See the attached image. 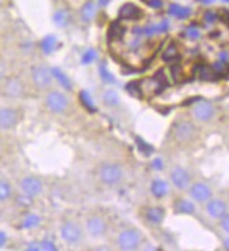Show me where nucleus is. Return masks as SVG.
Segmentation results:
<instances>
[{
	"label": "nucleus",
	"mask_w": 229,
	"mask_h": 251,
	"mask_svg": "<svg viewBox=\"0 0 229 251\" xmlns=\"http://www.w3.org/2000/svg\"><path fill=\"white\" fill-rule=\"evenodd\" d=\"M167 84H168V81H167V77L164 76V71H160L152 77L140 80L141 94L147 99H151V97L160 94L161 91L167 87Z\"/></svg>",
	"instance_id": "f257e3e1"
},
{
	"label": "nucleus",
	"mask_w": 229,
	"mask_h": 251,
	"mask_svg": "<svg viewBox=\"0 0 229 251\" xmlns=\"http://www.w3.org/2000/svg\"><path fill=\"white\" fill-rule=\"evenodd\" d=\"M100 180L106 184V185H115L122 181L123 178V171H122V167L119 164H115V163H104L101 164L100 167Z\"/></svg>",
	"instance_id": "f03ea898"
},
{
	"label": "nucleus",
	"mask_w": 229,
	"mask_h": 251,
	"mask_svg": "<svg viewBox=\"0 0 229 251\" xmlns=\"http://www.w3.org/2000/svg\"><path fill=\"white\" fill-rule=\"evenodd\" d=\"M172 133L175 141L180 143H186L191 141L196 135V126L193 125V122L190 121H179L173 125Z\"/></svg>",
	"instance_id": "7ed1b4c3"
},
{
	"label": "nucleus",
	"mask_w": 229,
	"mask_h": 251,
	"mask_svg": "<svg viewBox=\"0 0 229 251\" xmlns=\"http://www.w3.org/2000/svg\"><path fill=\"white\" fill-rule=\"evenodd\" d=\"M141 243V236L140 231L134 229H125L119 233L118 237V246L120 250H136Z\"/></svg>",
	"instance_id": "20e7f679"
},
{
	"label": "nucleus",
	"mask_w": 229,
	"mask_h": 251,
	"mask_svg": "<svg viewBox=\"0 0 229 251\" xmlns=\"http://www.w3.org/2000/svg\"><path fill=\"white\" fill-rule=\"evenodd\" d=\"M60 236H62V239L66 243L76 244V243H79L81 240L83 233H81V229L79 225H76L73 222H66L60 227Z\"/></svg>",
	"instance_id": "39448f33"
},
{
	"label": "nucleus",
	"mask_w": 229,
	"mask_h": 251,
	"mask_svg": "<svg viewBox=\"0 0 229 251\" xmlns=\"http://www.w3.org/2000/svg\"><path fill=\"white\" fill-rule=\"evenodd\" d=\"M46 105L50 111L56 112V114H62L64 112L67 105H69V101L66 99V96L63 93L59 91H50L49 94L46 96Z\"/></svg>",
	"instance_id": "423d86ee"
},
{
	"label": "nucleus",
	"mask_w": 229,
	"mask_h": 251,
	"mask_svg": "<svg viewBox=\"0 0 229 251\" xmlns=\"http://www.w3.org/2000/svg\"><path fill=\"white\" fill-rule=\"evenodd\" d=\"M52 76H53L52 71H49L45 66H35V68H32V80L41 89H45V87L50 86Z\"/></svg>",
	"instance_id": "0eeeda50"
},
{
	"label": "nucleus",
	"mask_w": 229,
	"mask_h": 251,
	"mask_svg": "<svg viewBox=\"0 0 229 251\" xmlns=\"http://www.w3.org/2000/svg\"><path fill=\"white\" fill-rule=\"evenodd\" d=\"M85 227L92 237H100V236H104L106 231V222L104 221V218L94 215L87 219Z\"/></svg>",
	"instance_id": "6e6552de"
},
{
	"label": "nucleus",
	"mask_w": 229,
	"mask_h": 251,
	"mask_svg": "<svg viewBox=\"0 0 229 251\" xmlns=\"http://www.w3.org/2000/svg\"><path fill=\"white\" fill-rule=\"evenodd\" d=\"M170 181L172 184L179 188V190H186L190 184V176L187 171L182 167H175L170 171Z\"/></svg>",
	"instance_id": "1a4fd4ad"
},
{
	"label": "nucleus",
	"mask_w": 229,
	"mask_h": 251,
	"mask_svg": "<svg viewBox=\"0 0 229 251\" xmlns=\"http://www.w3.org/2000/svg\"><path fill=\"white\" fill-rule=\"evenodd\" d=\"M193 114H194L196 120L206 122V121L211 120L214 117V107L209 102H207V101H200V102H197L194 105Z\"/></svg>",
	"instance_id": "9d476101"
},
{
	"label": "nucleus",
	"mask_w": 229,
	"mask_h": 251,
	"mask_svg": "<svg viewBox=\"0 0 229 251\" xmlns=\"http://www.w3.org/2000/svg\"><path fill=\"white\" fill-rule=\"evenodd\" d=\"M190 195L196 201L206 202L211 198V188L204 182H196L190 187Z\"/></svg>",
	"instance_id": "9b49d317"
},
{
	"label": "nucleus",
	"mask_w": 229,
	"mask_h": 251,
	"mask_svg": "<svg viewBox=\"0 0 229 251\" xmlns=\"http://www.w3.org/2000/svg\"><path fill=\"white\" fill-rule=\"evenodd\" d=\"M143 17V11L134 3H125L119 9V19L122 20H140Z\"/></svg>",
	"instance_id": "f8f14e48"
},
{
	"label": "nucleus",
	"mask_w": 229,
	"mask_h": 251,
	"mask_svg": "<svg viewBox=\"0 0 229 251\" xmlns=\"http://www.w3.org/2000/svg\"><path fill=\"white\" fill-rule=\"evenodd\" d=\"M21 190L24 194L30 195V197H37L42 192V182L34 177H27L21 181Z\"/></svg>",
	"instance_id": "ddd939ff"
},
{
	"label": "nucleus",
	"mask_w": 229,
	"mask_h": 251,
	"mask_svg": "<svg viewBox=\"0 0 229 251\" xmlns=\"http://www.w3.org/2000/svg\"><path fill=\"white\" fill-rule=\"evenodd\" d=\"M3 93L9 97H19L22 94V83L17 77H9L3 84Z\"/></svg>",
	"instance_id": "4468645a"
},
{
	"label": "nucleus",
	"mask_w": 229,
	"mask_h": 251,
	"mask_svg": "<svg viewBox=\"0 0 229 251\" xmlns=\"http://www.w3.org/2000/svg\"><path fill=\"white\" fill-rule=\"evenodd\" d=\"M207 213L214 219H221L227 215V203L221 200H212L207 203Z\"/></svg>",
	"instance_id": "2eb2a0df"
},
{
	"label": "nucleus",
	"mask_w": 229,
	"mask_h": 251,
	"mask_svg": "<svg viewBox=\"0 0 229 251\" xmlns=\"http://www.w3.org/2000/svg\"><path fill=\"white\" fill-rule=\"evenodd\" d=\"M17 122V112L13 108H3L0 112V125L3 129H10Z\"/></svg>",
	"instance_id": "dca6fc26"
},
{
	"label": "nucleus",
	"mask_w": 229,
	"mask_h": 251,
	"mask_svg": "<svg viewBox=\"0 0 229 251\" xmlns=\"http://www.w3.org/2000/svg\"><path fill=\"white\" fill-rule=\"evenodd\" d=\"M164 218H165V211L162 208L152 206V208L146 209V219L149 223H152V225H160V223H162Z\"/></svg>",
	"instance_id": "f3484780"
},
{
	"label": "nucleus",
	"mask_w": 229,
	"mask_h": 251,
	"mask_svg": "<svg viewBox=\"0 0 229 251\" xmlns=\"http://www.w3.org/2000/svg\"><path fill=\"white\" fill-rule=\"evenodd\" d=\"M168 13H169L170 16L179 19V20H186V19L190 17L191 10H190L189 7L180 6L178 3H172V4H169V7H168Z\"/></svg>",
	"instance_id": "a211bd4d"
},
{
	"label": "nucleus",
	"mask_w": 229,
	"mask_h": 251,
	"mask_svg": "<svg viewBox=\"0 0 229 251\" xmlns=\"http://www.w3.org/2000/svg\"><path fill=\"white\" fill-rule=\"evenodd\" d=\"M151 192H152L154 197L162 198V197H165L169 192V185H168L167 181L160 180V178L158 180H154L152 184H151Z\"/></svg>",
	"instance_id": "6ab92c4d"
},
{
	"label": "nucleus",
	"mask_w": 229,
	"mask_h": 251,
	"mask_svg": "<svg viewBox=\"0 0 229 251\" xmlns=\"http://www.w3.org/2000/svg\"><path fill=\"white\" fill-rule=\"evenodd\" d=\"M179 58L180 52L178 45L175 42H170L169 45L167 47V50H164V53H162V59L165 60V62H168V63H173V62H176Z\"/></svg>",
	"instance_id": "aec40b11"
},
{
	"label": "nucleus",
	"mask_w": 229,
	"mask_h": 251,
	"mask_svg": "<svg viewBox=\"0 0 229 251\" xmlns=\"http://www.w3.org/2000/svg\"><path fill=\"white\" fill-rule=\"evenodd\" d=\"M97 14V6L94 1H87L83 7H81V19L84 23H90Z\"/></svg>",
	"instance_id": "412c9836"
},
{
	"label": "nucleus",
	"mask_w": 229,
	"mask_h": 251,
	"mask_svg": "<svg viewBox=\"0 0 229 251\" xmlns=\"http://www.w3.org/2000/svg\"><path fill=\"white\" fill-rule=\"evenodd\" d=\"M123 35H125V27L120 24L119 21H113L109 25V30H108V38L110 41H116L120 40Z\"/></svg>",
	"instance_id": "4be33fe9"
},
{
	"label": "nucleus",
	"mask_w": 229,
	"mask_h": 251,
	"mask_svg": "<svg viewBox=\"0 0 229 251\" xmlns=\"http://www.w3.org/2000/svg\"><path fill=\"white\" fill-rule=\"evenodd\" d=\"M169 27V23L165 20L160 23V24H152V25H148L146 28H143V35H147V37H151V35H155L158 32H165Z\"/></svg>",
	"instance_id": "5701e85b"
},
{
	"label": "nucleus",
	"mask_w": 229,
	"mask_h": 251,
	"mask_svg": "<svg viewBox=\"0 0 229 251\" xmlns=\"http://www.w3.org/2000/svg\"><path fill=\"white\" fill-rule=\"evenodd\" d=\"M173 209L176 213H194V205L187 200H178L173 203Z\"/></svg>",
	"instance_id": "b1692460"
},
{
	"label": "nucleus",
	"mask_w": 229,
	"mask_h": 251,
	"mask_svg": "<svg viewBox=\"0 0 229 251\" xmlns=\"http://www.w3.org/2000/svg\"><path fill=\"white\" fill-rule=\"evenodd\" d=\"M52 73H53V77L60 83V86H63L66 90L70 91L73 89V84H71L70 79L66 76V73H63V72L60 71L59 68H53V69H52Z\"/></svg>",
	"instance_id": "393cba45"
},
{
	"label": "nucleus",
	"mask_w": 229,
	"mask_h": 251,
	"mask_svg": "<svg viewBox=\"0 0 229 251\" xmlns=\"http://www.w3.org/2000/svg\"><path fill=\"white\" fill-rule=\"evenodd\" d=\"M56 42H58V38L55 37V35H46L42 42H41V48L43 50V53L45 55H50L55 48H56Z\"/></svg>",
	"instance_id": "a878e982"
},
{
	"label": "nucleus",
	"mask_w": 229,
	"mask_h": 251,
	"mask_svg": "<svg viewBox=\"0 0 229 251\" xmlns=\"http://www.w3.org/2000/svg\"><path fill=\"white\" fill-rule=\"evenodd\" d=\"M41 225V218L37 213H28L21 223L22 229H35Z\"/></svg>",
	"instance_id": "bb28decb"
},
{
	"label": "nucleus",
	"mask_w": 229,
	"mask_h": 251,
	"mask_svg": "<svg viewBox=\"0 0 229 251\" xmlns=\"http://www.w3.org/2000/svg\"><path fill=\"white\" fill-rule=\"evenodd\" d=\"M98 73H100L101 79L105 81V83H109V84H115L116 83L115 76L110 73L105 62H100V65H98Z\"/></svg>",
	"instance_id": "cd10ccee"
},
{
	"label": "nucleus",
	"mask_w": 229,
	"mask_h": 251,
	"mask_svg": "<svg viewBox=\"0 0 229 251\" xmlns=\"http://www.w3.org/2000/svg\"><path fill=\"white\" fill-rule=\"evenodd\" d=\"M80 101L81 104H83L87 110L91 111V112H95V111H97V107H95V104H94V100H92L91 94L87 90L80 91Z\"/></svg>",
	"instance_id": "c85d7f7f"
},
{
	"label": "nucleus",
	"mask_w": 229,
	"mask_h": 251,
	"mask_svg": "<svg viewBox=\"0 0 229 251\" xmlns=\"http://www.w3.org/2000/svg\"><path fill=\"white\" fill-rule=\"evenodd\" d=\"M102 100H104V102L106 105L115 107V105L119 104V94L115 90H106L104 93V96H102Z\"/></svg>",
	"instance_id": "c756f323"
},
{
	"label": "nucleus",
	"mask_w": 229,
	"mask_h": 251,
	"mask_svg": "<svg viewBox=\"0 0 229 251\" xmlns=\"http://www.w3.org/2000/svg\"><path fill=\"white\" fill-rule=\"evenodd\" d=\"M53 23L58 27H66L69 24V13L67 10H58L53 14Z\"/></svg>",
	"instance_id": "7c9ffc66"
},
{
	"label": "nucleus",
	"mask_w": 229,
	"mask_h": 251,
	"mask_svg": "<svg viewBox=\"0 0 229 251\" xmlns=\"http://www.w3.org/2000/svg\"><path fill=\"white\" fill-rule=\"evenodd\" d=\"M215 76H217V73L214 72L212 66H207V65L200 66L199 77L201 80H214Z\"/></svg>",
	"instance_id": "2f4dec72"
},
{
	"label": "nucleus",
	"mask_w": 229,
	"mask_h": 251,
	"mask_svg": "<svg viewBox=\"0 0 229 251\" xmlns=\"http://www.w3.org/2000/svg\"><path fill=\"white\" fill-rule=\"evenodd\" d=\"M11 197V185L7 181L0 182V201L6 202Z\"/></svg>",
	"instance_id": "473e14b6"
},
{
	"label": "nucleus",
	"mask_w": 229,
	"mask_h": 251,
	"mask_svg": "<svg viewBox=\"0 0 229 251\" xmlns=\"http://www.w3.org/2000/svg\"><path fill=\"white\" fill-rule=\"evenodd\" d=\"M212 69L217 73V76H225L229 72V66L225 60H218L212 65Z\"/></svg>",
	"instance_id": "72a5a7b5"
},
{
	"label": "nucleus",
	"mask_w": 229,
	"mask_h": 251,
	"mask_svg": "<svg viewBox=\"0 0 229 251\" xmlns=\"http://www.w3.org/2000/svg\"><path fill=\"white\" fill-rule=\"evenodd\" d=\"M126 87H127V91H129L131 96H134V97H137V99L143 97V94H141V87H140V80L130 81Z\"/></svg>",
	"instance_id": "f704fd0d"
},
{
	"label": "nucleus",
	"mask_w": 229,
	"mask_h": 251,
	"mask_svg": "<svg viewBox=\"0 0 229 251\" xmlns=\"http://www.w3.org/2000/svg\"><path fill=\"white\" fill-rule=\"evenodd\" d=\"M95 59H97V52L94 50H87L81 56V63L83 65H90Z\"/></svg>",
	"instance_id": "c9c22d12"
},
{
	"label": "nucleus",
	"mask_w": 229,
	"mask_h": 251,
	"mask_svg": "<svg viewBox=\"0 0 229 251\" xmlns=\"http://www.w3.org/2000/svg\"><path fill=\"white\" fill-rule=\"evenodd\" d=\"M185 37L186 38H189V40H199L200 37H201V32H200V30L197 28V27H194V25H190V27H187L186 30H185Z\"/></svg>",
	"instance_id": "e433bc0d"
},
{
	"label": "nucleus",
	"mask_w": 229,
	"mask_h": 251,
	"mask_svg": "<svg viewBox=\"0 0 229 251\" xmlns=\"http://www.w3.org/2000/svg\"><path fill=\"white\" fill-rule=\"evenodd\" d=\"M136 142H137V145H139V149L141 151V153H144L146 156H148L152 153V148L149 146L147 142H144L141 138H136Z\"/></svg>",
	"instance_id": "4c0bfd02"
},
{
	"label": "nucleus",
	"mask_w": 229,
	"mask_h": 251,
	"mask_svg": "<svg viewBox=\"0 0 229 251\" xmlns=\"http://www.w3.org/2000/svg\"><path fill=\"white\" fill-rule=\"evenodd\" d=\"M203 20L206 21L207 24H212V23L218 20V13L214 10H207L203 16Z\"/></svg>",
	"instance_id": "58836bf2"
},
{
	"label": "nucleus",
	"mask_w": 229,
	"mask_h": 251,
	"mask_svg": "<svg viewBox=\"0 0 229 251\" xmlns=\"http://www.w3.org/2000/svg\"><path fill=\"white\" fill-rule=\"evenodd\" d=\"M17 203H19L20 206L28 208V206H31V203H32V197L27 195V194H24L22 197H19V198H17Z\"/></svg>",
	"instance_id": "ea45409f"
},
{
	"label": "nucleus",
	"mask_w": 229,
	"mask_h": 251,
	"mask_svg": "<svg viewBox=\"0 0 229 251\" xmlns=\"http://www.w3.org/2000/svg\"><path fill=\"white\" fill-rule=\"evenodd\" d=\"M41 247H42V250H46V251H56L58 250V247L55 246V243L50 240H43L41 241Z\"/></svg>",
	"instance_id": "a19ab883"
},
{
	"label": "nucleus",
	"mask_w": 229,
	"mask_h": 251,
	"mask_svg": "<svg viewBox=\"0 0 229 251\" xmlns=\"http://www.w3.org/2000/svg\"><path fill=\"white\" fill-rule=\"evenodd\" d=\"M146 3L154 10H158L164 6V0H146Z\"/></svg>",
	"instance_id": "79ce46f5"
},
{
	"label": "nucleus",
	"mask_w": 229,
	"mask_h": 251,
	"mask_svg": "<svg viewBox=\"0 0 229 251\" xmlns=\"http://www.w3.org/2000/svg\"><path fill=\"white\" fill-rule=\"evenodd\" d=\"M152 169L158 171H161L162 169H164V161H162L161 157H155V159L152 160Z\"/></svg>",
	"instance_id": "37998d69"
},
{
	"label": "nucleus",
	"mask_w": 229,
	"mask_h": 251,
	"mask_svg": "<svg viewBox=\"0 0 229 251\" xmlns=\"http://www.w3.org/2000/svg\"><path fill=\"white\" fill-rule=\"evenodd\" d=\"M221 227L227 233H229V215H225L224 218H221Z\"/></svg>",
	"instance_id": "c03bdc74"
},
{
	"label": "nucleus",
	"mask_w": 229,
	"mask_h": 251,
	"mask_svg": "<svg viewBox=\"0 0 229 251\" xmlns=\"http://www.w3.org/2000/svg\"><path fill=\"white\" fill-rule=\"evenodd\" d=\"M27 250H42V247H41V243H37V241H32L28 244V247H27Z\"/></svg>",
	"instance_id": "a18cd8bd"
},
{
	"label": "nucleus",
	"mask_w": 229,
	"mask_h": 251,
	"mask_svg": "<svg viewBox=\"0 0 229 251\" xmlns=\"http://www.w3.org/2000/svg\"><path fill=\"white\" fill-rule=\"evenodd\" d=\"M6 240H7L6 233H4V231H1V233H0V246H4V244H6Z\"/></svg>",
	"instance_id": "49530a36"
},
{
	"label": "nucleus",
	"mask_w": 229,
	"mask_h": 251,
	"mask_svg": "<svg viewBox=\"0 0 229 251\" xmlns=\"http://www.w3.org/2000/svg\"><path fill=\"white\" fill-rule=\"evenodd\" d=\"M110 0H98V3H100V6H102V7H105V6H108L109 4Z\"/></svg>",
	"instance_id": "de8ad7c7"
},
{
	"label": "nucleus",
	"mask_w": 229,
	"mask_h": 251,
	"mask_svg": "<svg viewBox=\"0 0 229 251\" xmlns=\"http://www.w3.org/2000/svg\"><path fill=\"white\" fill-rule=\"evenodd\" d=\"M224 247H225L227 250H229V237H228V239H225V240H224Z\"/></svg>",
	"instance_id": "09e8293b"
},
{
	"label": "nucleus",
	"mask_w": 229,
	"mask_h": 251,
	"mask_svg": "<svg viewBox=\"0 0 229 251\" xmlns=\"http://www.w3.org/2000/svg\"><path fill=\"white\" fill-rule=\"evenodd\" d=\"M203 1H204V3H212L214 0H203Z\"/></svg>",
	"instance_id": "8fccbe9b"
},
{
	"label": "nucleus",
	"mask_w": 229,
	"mask_h": 251,
	"mask_svg": "<svg viewBox=\"0 0 229 251\" xmlns=\"http://www.w3.org/2000/svg\"><path fill=\"white\" fill-rule=\"evenodd\" d=\"M222 1H225V3H229V0H222Z\"/></svg>",
	"instance_id": "3c124183"
}]
</instances>
